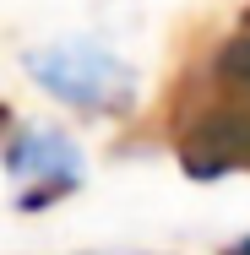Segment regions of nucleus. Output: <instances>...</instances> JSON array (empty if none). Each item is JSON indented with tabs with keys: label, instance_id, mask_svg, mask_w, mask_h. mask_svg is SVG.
Masks as SVG:
<instances>
[{
	"label": "nucleus",
	"instance_id": "6",
	"mask_svg": "<svg viewBox=\"0 0 250 255\" xmlns=\"http://www.w3.org/2000/svg\"><path fill=\"white\" fill-rule=\"evenodd\" d=\"M11 130H16V114H11V103L0 98V147H5V136H11Z\"/></svg>",
	"mask_w": 250,
	"mask_h": 255
},
{
	"label": "nucleus",
	"instance_id": "7",
	"mask_svg": "<svg viewBox=\"0 0 250 255\" xmlns=\"http://www.w3.org/2000/svg\"><path fill=\"white\" fill-rule=\"evenodd\" d=\"M223 255H250V234H245V239H234V245H229Z\"/></svg>",
	"mask_w": 250,
	"mask_h": 255
},
{
	"label": "nucleus",
	"instance_id": "5",
	"mask_svg": "<svg viewBox=\"0 0 250 255\" xmlns=\"http://www.w3.org/2000/svg\"><path fill=\"white\" fill-rule=\"evenodd\" d=\"M76 185H82V174H54V179H33V190H22V196H16V212H44V206L65 201V196H76Z\"/></svg>",
	"mask_w": 250,
	"mask_h": 255
},
{
	"label": "nucleus",
	"instance_id": "3",
	"mask_svg": "<svg viewBox=\"0 0 250 255\" xmlns=\"http://www.w3.org/2000/svg\"><path fill=\"white\" fill-rule=\"evenodd\" d=\"M5 174L11 179H54V174H82V152L65 130H49V125H16L5 136Z\"/></svg>",
	"mask_w": 250,
	"mask_h": 255
},
{
	"label": "nucleus",
	"instance_id": "8",
	"mask_svg": "<svg viewBox=\"0 0 250 255\" xmlns=\"http://www.w3.org/2000/svg\"><path fill=\"white\" fill-rule=\"evenodd\" d=\"M245 27H250V11H245Z\"/></svg>",
	"mask_w": 250,
	"mask_h": 255
},
{
	"label": "nucleus",
	"instance_id": "4",
	"mask_svg": "<svg viewBox=\"0 0 250 255\" xmlns=\"http://www.w3.org/2000/svg\"><path fill=\"white\" fill-rule=\"evenodd\" d=\"M201 82L229 93V98H240V103H250V27L234 33V38H223L201 60Z\"/></svg>",
	"mask_w": 250,
	"mask_h": 255
},
{
	"label": "nucleus",
	"instance_id": "2",
	"mask_svg": "<svg viewBox=\"0 0 250 255\" xmlns=\"http://www.w3.org/2000/svg\"><path fill=\"white\" fill-rule=\"evenodd\" d=\"M22 71L49 93V98L71 103L82 114H125L136 98V76L120 54L65 38V44H44V49L22 54Z\"/></svg>",
	"mask_w": 250,
	"mask_h": 255
},
{
	"label": "nucleus",
	"instance_id": "1",
	"mask_svg": "<svg viewBox=\"0 0 250 255\" xmlns=\"http://www.w3.org/2000/svg\"><path fill=\"white\" fill-rule=\"evenodd\" d=\"M174 157L191 179L250 174V103L201 82V71L174 87Z\"/></svg>",
	"mask_w": 250,
	"mask_h": 255
}]
</instances>
